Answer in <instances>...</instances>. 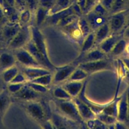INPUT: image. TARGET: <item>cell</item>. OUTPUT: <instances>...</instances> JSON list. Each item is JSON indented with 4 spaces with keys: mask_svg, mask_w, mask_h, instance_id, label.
Instances as JSON below:
<instances>
[{
    "mask_svg": "<svg viewBox=\"0 0 129 129\" xmlns=\"http://www.w3.org/2000/svg\"><path fill=\"white\" fill-rule=\"evenodd\" d=\"M128 10L127 9L110 14L108 17V23L111 33L119 34L126 25Z\"/></svg>",
    "mask_w": 129,
    "mask_h": 129,
    "instance_id": "obj_1",
    "label": "cell"
},
{
    "mask_svg": "<svg viewBox=\"0 0 129 129\" xmlns=\"http://www.w3.org/2000/svg\"><path fill=\"white\" fill-rule=\"evenodd\" d=\"M57 106L60 111L66 117L74 121L82 123L83 120L79 113L77 106L72 99L70 100H58Z\"/></svg>",
    "mask_w": 129,
    "mask_h": 129,
    "instance_id": "obj_2",
    "label": "cell"
},
{
    "mask_svg": "<svg viewBox=\"0 0 129 129\" xmlns=\"http://www.w3.org/2000/svg\"><path fill=\"white\" fill-rule=\"evenodd\" d=\"M31 31V39L34 43L36 47L42 54L48 63L54 68L53 65L51 63L49 60L46 44L44 39V37L41 31L37 28V27L32 26L30 28Z\"/></svg>",
    "mask_w": 129,
    "mask_h": 129,
    "instance_id": "obj_3",
    "label": "cell"
},
{
    "mask_svg": "<svg viewBox=\"0 0 129 129\" xmlns=\"http://www.w3.org/2000/svg\"><path fill=\"white\" fill-rule=\"evenodd\" d=\"M78 66L85 71L88 74L101 71L110 70L112 68L111 62L106 58L100 60L80 62L78 63Z\"/></svg>",
    "mask_w": 129,
    "mask_h": 129,
    "instance_id": "obj_4",
    "label": "cell"
},
{
    "mask_svg": "<svg viewBox=\"0 0 129 129\" xmlns=\"http://www.w3.org/2000/svg\"><path fill=\"white\" fill-rule=\"evenodd\" d=\"M31 39L30 28L23 26L14 37L9 43V47L13 49H17L25 46Z\"/></svg>",
    "mask_w": 129,
    "mask_h": 129,
    "instance_id": "obj_5",
    "label": "cell"
},
{
    "mask_svg": "<svg viewBox=\"0 0 129 129\" xmlns=\"http://www.w3.org/2000/svg\"><path fill=\"white\" fill-rule=\"evenodd\" d=\"M15 57L16 60L26 67H40L41 66L32 55L23 47L16 49Z\"/></svg>",
    "mask_w": 129,
    "mask_h": 129,
    "instance_id": "obj_6",
    "label": "cell"
},
{
    "mask_svg": "<svg viewBox=\"0 0 129 129\" xmlns=\"http://www.w3.org/2000/svg\"><path fill=\"white\" fill-rule=\"evenodd\" d=\"M78 65L68 64L56 68L54 74L52 76V83H58L68 80Z\"/></svg>",
    "mask_w": 129,
    "mask_h": 129,
    "instance_id": "obj_7",
    "label": "cell"
},
{
    "mask_svg": "<svg viewBox=\"0 0 129 129\" xmlns=\"http://www.w3.org/2000/svg\"><path fill=\"white\" fill-rule=\"evenodd\" d=\"M92 31H95L100 27L108 22V17L96 13L93 10L84 15Z\"/></svg>",
    "mask_w": 129,
    "mask_h": 129,
    "instance_id": "obj_8",
    "label": "cell"
},
{
    "mask_svg": "<svg viewBox=\"0 0 129 129\" xmlns=\"http://www.w3.org/2000/svg\"><path fill=\"white\" fill-rule=\"evenodd\" d=\"M27 113L37 121H43L45 118V112L42 105L39 102H31L26 106Z\"/></svg>",
    "mask_w": 129,
    "mask_h": 129,
    "instance_id": "obj_9",
    "label": "cell"
},
{
    "mask_svg": "<svg viewBox=\"0 0 129 129\" xmlns=\"http://www.w3.org/2000/svg\"><path fill=\"white\" fill-rule=\"evenodd\" d=\"M128 107L126 91L118 98L117 103V120L124 123L127 122Z\"/></svg>",
    "mask_w": 129,
    "mask_h": 129,
    "instance_id": "obj_10",
    "label": "cell"
},
{
    "mask_svg": "<svg viewBox=\"0 0 129 129\" xmlns=\"http://www.w3.org/2000/svg\"><path fill=\"white\" fill-rule=\"evenodd\" d=\"M25 47V49L32 55V56L41 66L47 68H53L48 63L42 54L37 49L31 39L27 42Z\"/></svg>",
    "mask_w": 129,
    "mask_h": 129,
    "instance_id": "obj_11",
    "label": "cell"
},
{
    "mask_svg": "<svg viewBox=\"0 0 129 129\" xmlns=\"http://www.w3.org/2000/svg\"><path fill=\"white\" fill-rule=\"evenodd\" d=\"M73 100L77 106L80 115L84 121L96 117V114L90 108L78 97L74 98Z\"/></svg>",
    "mask_w": 129,
    "mask_h": 129,
    "instance_id": "obj_12",
    "label": "cell"
},
{
    "mask_svg": "<svg viewBox=\"0 0 129 129\" xmlns=\"http://www.w3.org/2000/svg\"><path fill=\"white\" fill-rule=\"evenodd\" d=\"M16 98L26 100L32 101L39 96V93L35 91L28 85H24L17 92L13 94Z\"/></svg>",
    "mask_w": 129,
    "mask_h": 129,
    "instance_id": "obj_13",
    "label": "cell"
},
{
    "mask_svg": "<svg viewBox=\"0 0 129 129\" xmlns=\"http://www.w3.org/2000/svg\"><path fill=\"white\" fill-rule=\"evenodd\" d=\"M106 54L99 48H92L91 50L78 57L76 61L78 63L87 61L100 60L106 58Z\"/></svg>",
    "mask_w": 129,
    "mask_h": 129,
    "instance_id": "obj_14",
    "label": "cell"
},
{
    "mask_svg": "<svg viewBox=\"0 0 129 129\" xmlns=\"http://www.w3.org/2000/svg\"><path fill=\"white\" fill-rule=\"evenodd\" d=\"M122 37L123 35L112 33L98 45V48L106 54L109 53L116 42Z\"/></svg>",
    "mask_w": 129,
    "mask_h": 129,
    "instance_id": "obj_15",
    "label": "cell"
},
{
    "mask_svg": "<svg viewBox=\"0 0 129 129\" xmlns=\"http://www.w3.org/2000/svg\"><path fill=\"white\" fill-rule=\"evenodd\" d=\"M61 28L71 39L75 41H80L82 43L84 37L79 27L78 19Z\"/></svg>",
    "mask_w": 129,
    "mask_h": 129,
    "instance_id": "obj_16",
    "label": "cell"
},
{
    "mask_svg": "<svg viewBox=\"0 0 129 129\" xmlns=\"http://www.w3.org/2000/svg\"><path fill=\"white\" fill-rule=\"evenodd\" d=\"M48 69L40 67H26L23 71V74L29 81L42 76L50 74Z\"/></svg>",
    "mask_w": 129,
    "mask_h": 129,
    "instance_id": "obj_17",
    "label": "cell"
},
{
    "mask_svg": "<svg viewBox=\"0 0 129 129\" xmlns=\"http://www.w3.org/2000/svg\"><path fill=\"white\" fill-rule=\"evenodd\" d=\"M86 81L85 82L83 87L77 96V97L80 99L82 102L85 103L87 106H88L90 109L96 114L97 115L99 113L102 112L104 107L106 106V104H99L96 103H94L90 100H89L85 96V90H86Z\"/></svg>",
    "mask_w": 129,
    "mask_h": 129,
    "instance_id": "obj_18",
    "label": "cell"
},
{
    "mask_svg": "<svg viewBox=\"0 0 129 129\" xmlns=\"http://www.w3.org/2000/svg\"><path fill=\"white\" fill-rule=\"evenodd\" d=\"M19 23H11L6 24L3 27L2 34L4 38L9 43L14 37L21 28Z\"/></svg>",
    "mask_w": 129,
    "mask_h": 129,
    "instance_id": "obj_19",
    "label": "cell"
},
{
    "mask_svg": "<svg viewBox=\"0 0 129 129\" xmlns=\"http://www.w3.org/2000/svg\"><path fill=\"white\" fill-rule=\"evenodd\" d=\"M74 14L72 5L68 8L58 11L56 13L50 14L48 16L45 22H47L48 24L52 25H57L58 23L65 17Z\"/></svg>",
    "mask_w": 129,
    "mask_h": 129,
    "instance_id": "obj_20",
    "label": "cell"
},
{
    "mask_svg": "<svg viewBox=\"0 0 129 129\" xmlns=\"http://www.w3.org/2000/svg\"><path fill=\"white\" fill-rule=\"evenodd\" d=\"M85 82L68 80L67 82L63 84L62 87L73 98H74L77 97L81 91Z\"/></svg>",
    "mask_w": 129,
    "mask_h": 129,
    "instance_id": "obj_21",
    "label": "cell"
},
{
    "mask_svg": "<svg viewBox=\"0 0 129 129\" xmlns=\"http://www.w3.org/2000/svg\"><path fill=\"white\" fill-rule=\"evenodd\" d=\"M94 33L95 36V44L98 45L112 34L108 22L100 27L94 31Z\"/></svg>",
    "mask_w": 129,
    "mask_h": 129,
    "instance_id": "obj_22",
    "label": "cell"
},
{
    "mask_svg": "<svg viewBox=\"0 0 129 129\" xmlns=\"http://www.w3.org/2000/svg\"><path fill=\"white\" fill-rule=\"evenodd\" d=\"M16 61L15 56L10 53L4 52L0 55V71H4L14 66Z\"/></svg>",
    "mask_w": 129,
    "mask_h": 129,
    "instance_id": "obj_23",
    "label": "cell"
},
{
    "mask_svg": "<svg viewBox=\"0 0 129 129\" xmlns=\"http://www.w3.org/2000/svg\"><path fill=\"white\" fill-rule=\"evenodd\" d=\"M95 45L94 33L92 31L84 38L81 44L82 47L81 49V53L79 56L83 55L91 50Z\"/></svg>",
    "mask_w": 129,
    "mask_h": 129,
    "instance_id": "obj_24",
    "label": "cell"
},
{
    "mask_svg": "<svg viewBox=\"0 0 129 129\" xmlns=\"http://www.w3.org/2000/svg\"><path fill=\"white\" fill-rule=\"evenodd\" d=\"M49 14V10L39 6L35 11V22L37 26H40L45 23Z\"/></svg>",
    "mask_w": 129,
    "mask_h": 129,
    "instance_id": "obj_25",
    "label": "cell"
},
{
    "mask_svg": "<svg viewBox=\"0 0 129 129\" xmlns=\"http://www.w3.org/2000/svg\"><path fill=\"white\" fill-rule=\"evenodd\" d=\"M127 46V42L126 39L122 37L116 42L109 53L115 56L120 55L126 49Z\"/></svg>",
    "mask_w": 129,
    "mask_h": 129,
    "instance_id": "obj_26",
    "label": "cell"
},
{
    "mask_svg": "<svg viewBox=\"0 0 129 129\" xmlns=\"http://www.w3.org/2000/svg\"><path fill=\"white\" fill-rule=\"evenodd\" d=\"M118 101V98L117 99L115 98L112 101L107 103L101 112L112 116L117 118Z\"/></svg>",
    "mask_w": 129,
    "mask_h": 129,
    "instance_id": "obj_27",
    "label": "cell"
},
{
    "mask_svg": "<svg viewBox=\"0 0 129 129\" xmlns=\"http://www.w3.org/2000/svg\"><path fill=\"white\" fill-rule=\"evenodd\" d=\"M78 25L84 38L86 37L89 33L92 32L91 27L84 15H83L79 18Z\"/></svg>",
    "mask_w": 129,
    "mask_h": 129,
    "instance_id": "obj_28",
    "label": "cell"
},
{
    "mask_svg": "<svg viewBox=\"0 0 129 129\" xmlns=\"http://www.w3.org/2000/svg\"><path fill=\"white\" fill-rule=\"evenodd\" d=\"M88 75L85 71L78 66L71 75L68 80L84 81L87 78Z\"/></svg>",
    "mask_w": 129,
    "mask_h": 129,
    "instance_id": "obj_29",
    "label": "cell"
},
{
    "mask_svg": "<svg viewBox=\"0 0 129 129\" xmlns=\"http://www.w3.org/2000/svg\"><path fill=\"white\" fill-rule=\"evenodd\" d=\"M71 5V0H56L55 5L50 10H49V15L64 10Z\"/></svg>",
    "mask_w": 129,
    "mask_h": 129,
    "instance_id": "obj_30",
    "label": "cell"
},
{
    "mask_svg": "<svg viewBox=\"0 0 129 129\" xmlns=\"http://www.w3.org/2000/svg\"><path fill=\"white\" fill-rule=\"evenodd\" d=\"M53 96L58 100H70L73 99V98L62 87H58L55 88L53 90Z\"/></svg>",
    "mask_w": 129,
    "mask_h": 129,
    "instance_id": "obj_31",
    "label": "cell"
},
{
    "mask_svg": "<svg viewBox=\"0 0 129 129\" xmlns=\"http://www.w3.org/2000/svg\"><path fill=\"white\" fill-rule=\"evenodd\" d=\"M52 81V75L50 74H46L35 79L30 81V82L42 85L44 86H47L50 85Z\"/></svg>",
    "mask_w": 129,
    "mask_h": 129,
    "instance_id": "obj_32",
    "label": "cell"
},
{
    "mask_svg": "<svg viewBox=\"0 0 129 129\" xmlns=\"http://www.w3.org/2000/svg\"><path fill=\"white\" fill-rule=\"evenodd\" d=\"M18 70L16 67L13 66L3 72L4 80L6 82L10 83L14 77L18 74Z\"/></svg>",
    "mask_w": 129,
    "mask_h": 129,
    "instance_id": "obj_33",
    "label": "cell"
},
{
    "mask_svg": "<svg viewBox=\"0 0 129 129\" xmlns=\"http://www.w3.org/2000/svg\"><path fill=\"white\" fill-rule=\"evenodd\" d=\"M86 124L88 128L92 129L108 128L107 125L103 123L97 117L86 121Z\"/></svg>",
    "mask_w": 129,
    "mask_h": 129,
    "instance_id": "obj_34",
    "label": "cell"
},
{
    "mask_svg": "<svg viewBox=\"0 0 129 129\" xmlns=\"http://www.w3.org/2000/svg\"><path fill=\"white\" fill-rule=\"evenodd\" d=\"M96 117L101 120L103 123L108 126L114 124L117 121V118L112 116L106 114L105 113L100 112L96 115Z\"/></svg>",
    "mask_w": 129,
    "mask_h": 129,
    "instance_id": "obj_35",
    "label": "cell"
},
{
    "mask_svg": "<svg viewBox=\"0 0 129 129\" xmlns=\"http://www.w3.org/2000/svg\"><path fill=\"white\" fill-rule=\"evenodd\" d=\"M127 0H114L112 9L109 12V14L118 12L126 9Z\"/></svg>",
    "mask_w": 129,
    "mask_h": 129,
    "instance_id": "obj_36",
    "label": "cell"
},
{
    "mask_svg": "<svg viewBox=\"0 0 129 129\" xmlns=\"http://www.w3.org/2000/svg\"><path fill=\"white\" fill-rule=\"evenodd\" d=\"M31 12L27 8L20 12L19 23L22 26H25L30 20L31 17Z\"/></svg>",
    "mask_w": 129,
    "mask_h": 129,
    "instance_id": "obj_37",
    "label": "cell"
},
{
    "mask_svg": "<svg viewBox=\"0 0 129 129\" xmlns=\"http://www.w3.org/2000/svg\"><path fill=\"white\" fill-rule=\"evenodd\" d=\"M79 18V17L78 16H77L76 15H75V14L69 15L65 17L63 19H62L58 23V24H57L56 26H58V27H59L61 28L65 27V26L70 24L71 23H73L75 21L78 19Z\"/></svg>",
    "mask_w": 129,
    "mask_h": 129,
    "instance_id": "obj_38",
    "label": "cell"
},
{
    "mask_svg": "<svg viewBox=\"0 0 129 129\" xmlns=\"http://www.w3.org/2000/svg\"><path fill=\"white\" fill-rule=\"evenodd\" d=\"M10 104V99L8 95L6 93L0 94V114L8 108Z\"/></svg>",
    "mask_w": 129,
    "mask_h": 129,
    "instance_id": "obj_39",
    "label": "cell"
},
{
    "mask_svg": "<svg viewBox=\"0 0 129 129\" xmlns=\"http://www.w3.org/2000/svg\"><path fill=\"white\" fill-rule=\"evenodd\" d=\"M92 10L96 13L102 16H108V14H109L108 11L99 3V2L94 6Z\"/></svg>",
    "mask_w": 129,
    "mask_h": 129,
    "instance_id": "obj_40",
    "label": "cell"
},
{
    "mask_svg": "<svg viewBox=\"0 0 129 129\" xmlns=\"http://www.w3.org/2000/svg\"><path fill=\"white\" fill-rule=\"evenodd\" d=\"M56 0H39V6L50 10L56 3Z\"/></svg>",
    "mask_w": 129,
    "mask_h": 129,
    "instance_id": "obj_41",
    "label": "cell"
},
{
    "mask_svg": "<svg viewBox=\"0 0 129 129\" xmlns=\"http://www.w3.org/2000/svg\"><path fill=\"white\" fill-rule=\"evenodd\" d=\"M39 7V0H26V8L31 12H35Z\"/></svg>",
    "mask_w": 129,
    "mask_h": 129,
    "instance_id": "obj_42",
    "label": "cell"
},
{
    "mask_svg": "<svg viewBox=\"0 0 129 129\" xmlns=\"http://www.w3.org/2000/svg\"><path fill=\"white\" fill-rule=\"evenodd\" d=\"M99 2V0H86V6L83 15L91 11L94 6Z\"/></svg>",
    "mask_w": 129,
    "mask_h": 129,
    "instance_id": "obj_43",
    "label": "cell"
},
{
    "mask_svg": "<svg viewBox=\"0 0 129 129\" xmlns=\"http://www.w3.org/2000/svg\"><path fill=\"white\" fill-rule=\"evenodd\" d=\"M28 85H29L33 90H34L35 91L39 93H45L47 91V88H46V87L42 85H40L35 83H33L30 82Z\"/></svg>",
    "mask_w": 129,
    "mask_h": 129,
    "instance_id": "obj_44",
    "label": "cell"
},
{
    "mask_svg": "<svg viewBox=\"0 0 129 129\" xmlns=\"http://www.w3.org/2000/svg\"><path fill=\"white\" fill-rule=\"evenodd\" d=\"M23 85V83H10V85L8 86V89L11 93L14 94L18 91Z\"/></svg>",
    "mask_w": 129,
    "mask_h": 129,
    "instance_id": "obj_45",
    "label": "cell"
},
{
    "mask_svg": "<svg viewBox=\"0 0 129 129\" xmlns=\"http://www.w3.org/2000/svg\"><path fill=\"white\" fill-rule=\"evenodd\" d=\"M114 2V0H99V3L108 11L109 13L112 9Z\"/></svg>",
    "mask_w": 129,
    "mask_h": 129,
    "instance_id": "obj_46",
    "label": "cell"
},
{
    "mask_svg": "<svg viewBox=\"0 0 129 129\" xmlns=\"http://www.w3.org/2000/svg\"><path fill=\"white\" fill-rule=\"evenodd\" d=\"M15 7L20 12L26 9V0H15Z\"/></svg>",
    "mask_w": 129,
    "mask_h": 129,
    "instance_id": "obj_47",
    "label": "cell"
},
{
    "mask_svg": "<svg viewBox=\"0 0 129 129\" xmlns=\"http://www.w3.org/2000/svg\"><path fill=\"white\" fill-rule=\"evenodd\" d=\"M26 80V78L24 74H21L18 73L10 83H23Z\"/></svg>",
    "mask_w": 129,
    "mask_h": 129,
    "instance_id": "obj_48",
    "label": "cell"
},
{
    "mask_svg": "<svg viewBox=\"0 0 129 129\" xmlns=\"http://www.w3.org/2000/svg\"><path fill=\"white\" fill-rule=\"evenodd\" d=\"M72 7L73 11L74 12V14L75 15L78 16L79 17L83 15V12H82L81 8L80 7V6L78 5V4L77 3L73 4L72 5Z\"/></svg>",
    "mask_w": 129,
    "mask_h": 129,
    "instance_id": "obj_49",
    "label": "cell"
},
{
    "mask_svg": "<svg viewBox=\"0 0 129 129\" xmlns=\"http://www.w3.org/2000/svg\"><path fill=\"white\" fill-rule=\"evenodd\" d=\"M114 128L117 129H121V128H126L127 126L126 125L125 123L123 122H121L117 120L115 123L114 124Z\"/></svg>",
    "mask_w": 129,
    "mask_h": 129,
    "instance_id": "obj_50",
    "label": "cell"
},
{
    "mask_svg": "<svg viewBox=\"0 0 129 129\" xmlns=\"http://www.w3.org/2000/svg\"><path fill=\"white\" fill-rule=\"evenodd\" d=\"M76 3L80 6V7L81 8L83 12V13L84 14V12L85 6H86V0H77V2Z\"/></svg>",
    "mask_w": 129,
    "mask_h": 129,
    "instance_id": "obj_51",
    "label": "cell"
},
{
    "mask_svg": "<svg viewBox=\"0 0 129 129\" xmlns=\"http://www.w3.org/2000/svg\"><path fill=\"white\" fill-rule=\"evenodd\" d=\"M122 35L124 38L126 39H129V26L125 27L123 30V33Z\"/></svg>",
    "mask_w": 129,
    "mask_h": 129,
    "instance_id": "obj_52",
    "label": "cell"
},
{
    "mask_svg": "<svg viewBox=\"0 0 129 129\" xmlns=\"http://www.w3.org/2000/svg\"><path fill=\"white\" fill-rule=\"evenodd\" d=\"M126 99H127V107H128V118H127V122L129 123V86L127 88L126 90Z\"/></svg>",
    "mask_w": 129,
    "mask_h": 129,
    "instance_id": "obj_53",
    "label": "cell"
},
{
    "mask_svg": "<svg viewBox=\"0 0 129 129\" xmlns=\"http://www.w3.org/2000/svg\"><path fill=\"white\" fill-rule=\"evenodd\" d=\"M121 60L124 64L127 70L129 71V57H124Z\"/></svg>",
    "mask_w": 129,
    "mask_h": 129,
    "instance_id": "obj_54",
    "label": "cell"
},
{
    "mask_svg": "<svg viewBox=\"0 0 129 129\" xmlns=\"http://www.w3.org/2000/svg\"><path fill=\"white\" fill-rule=\"evenodd\" d=\"M6 18L5 16V14L3 11L2 8L1 7V6H0V24H1L4 22V20Z\"/></svg>",
    "mask_w": 129,
    "mask_h": 129,
    "instance_id": "obj_55",
    "label": "cell"
},
{
    "mask_svg": "<svg viewBox=\"0 0 129 129\" xmlns=\"http://www.w3.org/2000/svg\"><path fill=\"white\" fill-rule=\"evenodd\" d=\"M4 3L7 4V5L10 6L15 7V0H4Z\"/></svg>",
    "mask_w": 129,
    "mask_h": 129,
    "instance_id": "obj_56",
    "label": "cell"
},
{
    "mask_svg": "<svg viewBox=\"0 0 129 129\" xmlns=\"http://www.w3.org/2000/svg\"><path fill=\"white\" fill-rule=\"evenodd\" d=\"M129 26V10H128V15H127V23H126V26Z\"/></svg>",
    "mask_w": 129,
    "mask_h": 129,
    "instance_id": "obj_57",
    "label": "cell"
},
{
    "mask_svg": "<svg viewBox=\"0 0 129 129\" xmlns=\"http://www.w3.org/2000/svg\"><path fill=\"white\" fill-rule=\"evenodd\" d=\"M77 2V0H71V2L72 5L73 4L76 3Z\"/></svg>",
    "mask_w": 129,
    "mask_h": 129,
    "instance_id": "obj_58",
    "label": "cell"
},
{
    "mask_svg": "<svg viewBox=\"0 0 129 129\" xmlns=\"http://www.w3.org/2000/svg\"><path fill=\"white\" fill-rule=\"evenodd\" d=\"M4 0H0V6H2L3 4Z\"/></svg>",
    "mask_w": 129,
    "mask_h": 129,
    "instance_id": "obj_59",
    "label": "cell"
}]
</instances>
